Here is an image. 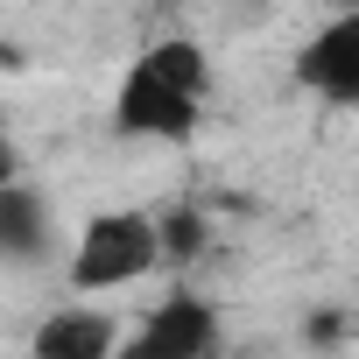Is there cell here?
I'll return each instance as SVG.
<instances>
[{"mask_svg": "<svg viewBox=\"0 0 359 359\" xmlns=\"http://www.w3.org/2000/svg\"><path fill=\"white\" fill-rule=\"evenodd\" d=\"M212 352H219V317H212V303L191 296V289H176V296H162V303L141 317V331L127 338L120 359H212Z\"/></svg>", "mask_w": 359, "mask_h": 359, "instance_id": "obj_3", "label": "cell"}, {"mask_svg": "<svg viewBox=\"0 0 359 359\" xmlns=\"http://www.w3.org/2000/svg\"><path fill=\"white\" fill-rule=\"evenodd\" d=\"M155 261H162L155 226H148V219H134V212H106V219H92V226H85L78 261H71V282H78V289H127V282H134V275H148Z\"/></svg>", "mask_w": 359, "mask_h": 359, "instance_id": "obj_2", "label": "cell"}, {"mask_svg": "<svg viewBox=\"0 0 359 359\" xmlns=\"http://www.w3.org/2000/svg\"><path fill=\"white\" fill-rule=\"evenodd\" d=\"M8 176H15V155H8V141H0V184H8Z\"/></svg>", "mask_w": 359, "mask_h": 359, "instance_id": "obj_8", "label": "cell"}, {"mask_svg": "<svg viewBox=\"0 0 359 359\" xmlns=\"http://www.w3.org/2000/svg\"><path fill=\"white\" fill-rule=\"evenodd\" d=\"M296 78L310 92H324V99L359 106V15H338L324 36H310L303 57H296Z\"/></svg>", "mask_w": 359, "mask_h": 359, "instance_id": "obj_4", "label": "cell"}, {"mask_svg": "<svg viewBox=\"0 0 359 359\" xmlns=\"http://www.w3.org/2000/svg\"><path fill=\"white\" fill-rule=\"evenodd\" d=\"M155 247H162L169 261H191V254L205 247V219H198V212H169V219L155 226Z\"/></svg>", "mask_w": 359, "mask_h": 359, "instance_id": "obj_7", "label": "cell"}, {"mask_svg": "<svg viewBox=\"0 0 359 359\" xmlns=\"http://www.w3.org/2000/svg\"><path fill=\"white\" fill-rule=\"evenodd\" d=\"M338 8H345V15H359V0H338Z\"/></svg>", "mask_w": 359, "mask_h": 359, "instance_id": "obj_9", "label": "cell"}, {"mask_svg": "<svg viewBox=\"0 0 359 359\" xmlns=\"http://www.w3.org/2000/svg\"><path fill=\"white\" fill-rule=\"evenodd\" d=\"M43 240H50V219H43V205L22 191V184H0V254H43Z\"/></svg>", "mask_w": 359, "mask_h": 359, "instance_id": "obj_6", "label": "cell"}, {"mask_svg": "<svg viewBox=\"0 0 359 359\" xmlns=\"http://www.w3.org/2000/svg\"><path fill=\"white\" fill-rule=\"evenodd\" d=\"M198 106H205V57L198 43H155L127 85H120V134H155V141H176L198 127Z\"/></svg>", "mask_w": 359, "mask_h": 359, "instance_id": "obj_1", "label": "cell"}, {"mask_svg": "<svg viewBox=\"0 0 359 359\" xmlns=\"http://www.w3.org/2000/svg\"><path fill=\"white\" fill-rule=\"evenodd\" d=\"M120 338H113V317L99 310H50L43 331H36V359H113Z\"/></svg>", "mask_w": 359, "mask_h": 359, "instance_id": "obj_5", "label": "cell"}]
</instances>
